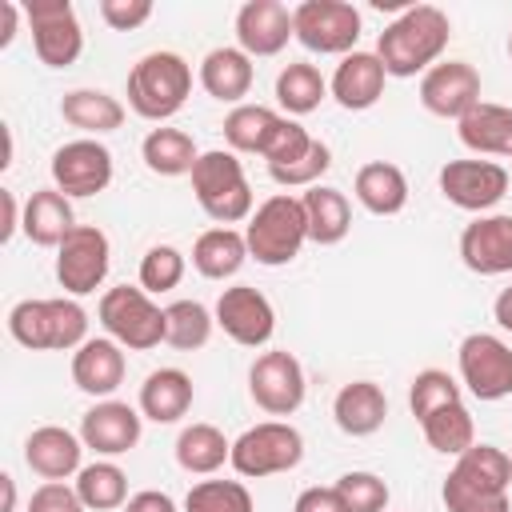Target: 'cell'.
<instances>
[{"mask_svg":"<svg viewBox=\"0 0 512 512\" xmlns=\"http://www.w3.org/2000/svg\"><path fill=\"white\" fill-rule=\"evenodd\" d=\"M452 40V24L436 4H408L376 40V56L388 76L408 80L424 76L432 64H440L444 48Z\"/></svg>","mask_w":512,"mask_h":512,"instance_id":"6da1fadb","label":"cell"},{"mask_svg":"<svg viewBox=\"0 0 512 512\" xmlns=\"http://www.w3.org/2000/svg\"><path fill=\"white\" fill-rule=\"evenodd\" d=\"M8 336L28 352H72L88 340V312L76 296L20 300L8 312Z\"/></svg>","mask_w":512,"mask_h":512,"instance_id":"7a4b0ae2","label":"cell"},{"mask_svg":"<svg viewBox=\"0 0 512 512\" xmlns=\"http://www.w3.org/2000/svg\"><path fill=\"white\" fill-rule=\"evenodd\" d=\"M192 96V64L180 52H144L128 72V108L152 124L172 120Z\"/></svg>","mask_w":512,"mask_h":512,"instance_id":"3957f363","label":"cell"},{"mask_svg":"<svg viewBox=\"0 0 512 512\" xmlns=\"http://www.w3.org/2000/svg\"><path fill=\"white\" fill-rule=\"evenodd\" d=\"M244 240H248V256L264 268H284L300 256V248L308 244V212L304 200L292 192H276L264 204H256V212L244 224Z\"/></svg>","mask_w":512,"mask_h":512,"instance_id":"277c9868","label":"cell"},{"mask_svg":"<svg viewBox=\"0 0 512 512\" xmlns=\"http://www.w3.org/2000/svg\"><path fill=\"white\" fill-rule=\"evenodd\" d=\"M192 192H196V204L204 208V216L216 220V228H232L256 212L244 164L236 160V152H224V148L200 152V160L192 168Z\"/></svg>","mask_w":512,"mask_h":512,"instance_id":"5b68a950","label":"cell"},{"mask_svg":"<svg viewBox=\"0 0 512 512\" xmlns=\"http://www.w3.org/2000/svg\"><path fill=\"white\" fill-rule=\"evenodd\" d=\"M104 332L128 348V352H148L156 344H164V332H168V320H164V308L136 284H116L100 296V308H96Z\"/></svg>","mask_w":512,"mask_h":512,"instance_id":"8992f818","label":"cell"},{"mask_svg":"<svg viewBox=\"0 0 512 512\" xmlns=\"http://www.w3.org/2000/svg\"><path fill=\"white\" fill-rule=\"evenodd\" d=\"M304 460V436L288 420H260L232 440V468L244 480H264L276 472H292Z\"/></svg>","mask_w":512,"mask_h":512,"instance_id":"52a82bcc","label":"cell"},{"mask_svg":"<svg viewBox=\"0 0 512 512\" xmlns=\"http://www.w3.org/2000/svg\"><path fill=\"white\" fill-rule=\"evenodd\" d=\"M292 32L308 52L348 56L360 40V12L348 0H300L292 8Z\"/></svg>","mask_w":512,"mask_h":512,"instance_id":"ba28073f","label":"cell"},{"mask_svg":"<svg viewBox=\"0 0 512 512\" xmlns=\"http://www.w3.org/2000/svg\"><path fill=\"white\" fill-rule=\"evenodd\" d=\"M24 20L32 28V48L44 68H72L84 52V28L68 0H28Z\"/></svg>","mask_w":512,"mask_h":512,"instance_id":"9c48e42d","label":"cell"},{"mask_svg":"<svg viewBox=\"0 0 512 512\" xmlns=\"http://www.w3.org/2000/svg\"><path fill=\"white\" fill-rule=\"evenodd\" d=\"M112 244L96 224H76L56 248V280L68 296H88L108 280Z\"/></svg>","mask_w":512,"mask_h":512,"instance_id":"30bf717a","label":"cell"},{"mask_svg":"<svg viewBox=\"0 0 512 512\" xmlns=\"http://www.w3.org/2000/svg\"><path fill=\"white\" fill-rule=\"evenodd\" d=\"M304 392H308L304 368H300V360L292 352L272 348V352H260L252 360V368H248V396H252V404L260 412L292 416L304 404Z\"/></svg>","mask_w":512,"mask_h":512,"instance_id":"8fae6325","label":"cell"},{"mask_svg":"<svg viewBox=\"0 0 512 512\" xmlns=\"http://www.w3.org/2000/svg\"><path fill=\"white\" fill-rule=\"evenodd\" d=\"M460 380L476 400H504L512 396V348L492 332H472L460 340L456 352Z\"/></svg>","mask_w":512,"mask_h":512,"instance_id":"7c38bea8","label":"cell"},{"mask_svg":"<svg viewBox=\"0 0 512 512\" xmlns=\"http://www.w3.org/2000/svg\"><path fill=\"white\" fill-rule=\"evenodd\" d=\"M108 184H112V152L100 140L80 136L52 152V188H60L68 200L96 196Z\"/></svg>","mask_w":512,"mask_h":512,"instance_id":"4fadbf2b","label":"cell"},{"mask_svg":"<svg viewBox=\"0 0 512 512\" xmlns=\"http://www.w3.org/2000/svg\"><path fill=\"white\" fill-rule=\"evenodd\" d=\"M436 180L448 204L464 212H480V216L496 208L508 192V168L496 160H448Z\"/></svg>","mask_w":512,"mask_h":512,"instance_id":"5bb4252c","label":"cell"},{"mask_svg":"<svg viewBox=\"0 0 512 512\" xmlns=\"http://www.w3.org/2000/svg\"><path fill=\"white\" fill-rule=\"evenodd\" d=\"M216 324L240 348H264L272 340V332H276V308L260 288L232 284L216 300Z\"/></svg>","mask_w":512,"mask_h":512,"instance_id":"9a60e30c","label":"cell"},{"mask_svg":"<svg viewBox=\"0 0 512 512\" xmlns=\"http://www.w3.org/2000/svg\"><path fill=\"white\" fill-rule=\"evenodd\" d=\"M420 104L440 120H460L480 104V72L468 60H440L420 76Z\"/></svg>","mask_w":512,"mask_h":512,"instance_id":"2e32d148","label":"cell"},{"mask_svg":"<svg viewBox=\"0 0 512 512\" xmlns=\"http://www.w3.org/2000/svg\"><path fill=\"white\" fill-rule=\"evenodd\" d=\"M140 432H144V416H140V408H132L124 400H96L80 420L84 448H92L104 460L132 452L140 444Z\"/></svg>","mask_w":512,"mask_h":512,"instance_id":"e0dca14e","label":"cell"},{"mask_svg":"<svg viewBox=\"0 0 512 512\" xmlns=\"http://www.w3.org/2000/svg\"><path fill=\"white\" fill-rule=\"evenodd\" d=\"M460 260L476 276H504V272H512V216L508 212L476 216L460 232Z\"/></svg>","mask_w":512,"mask_h":512,"instance_id":"ac0fdd59","label":"cell"},{"mask_svg":"<svg viewBox=\"0 0 512 512\" xmlns=\"http://www.w3.org/2000/svg\"><path fill=\"white\" fill-rule=\"evenodd\" d=\"M296 40L292 32V8L280 0H248L236 12V48L256 56H276Z\"/></svg>","mask_w":512,"mask_h":512,"instance_id":"d6986e66","label":"cell"},{"mask_svg":"<svg viewBox=\"0 0 512 512\" xmlns=\"http://www.w3.org/2000/svg\"><path fill=\"white\" fill-rule=\"evenodd\" d=\"M124 372H128V360H124V348L112 336H88L72 352V384L84 396L112 400V392L124 384Z\"/></svg>","mask_w":512,"mask_h":512,"instance_id":"ffe728a7","label":"cell"},{"mask_svg":"<svg viewBox=\"0 0 512 512\" xmlns=\"http://www.w3.org/2000/svg\"><path fill=\"white\" fill-rule=\"evenodd\" d=\"M80 456H84V440L76 432L60 428V424H40L24 440V464L40 480H68V476H76L84 468Z\"/></svg>","mask_w":512,"mask_h":512,"instance_id":"44dd1931","label":"cell"},{"mask_svg":"<svg viewBox=\"0 0 512 512\" xmlns=\"http://www.w3.org/2000/svg\"><path fill=\"white\" fill-rule=\"evenodd\" d=\"M384 84H388V72H384V64H380V56L356 48V52H348V56L336 64V72H332V80H328V92L336 96L340 108H348V112H368V108L384 96Z\"/></svg>","mask_w":512,"mask_h":512,"instance_id":"7402d4cb","label":"cell"},{"mask_svg":"<svg viewBox=\"0 0 512 512\" xmlns=\"http://www.w3.org/2000/svg\"><path fill=\"white\" fill-rule=\"evenodd\" d=\"M332 420L344 436H372L388 420V396L376 380H352L332 400Z\"/></svg>","mask_w":512,"mask_h":512,"instance_id":"603a6c76","label":"cell"},{"mask_svg":"<svg viewBox=\"0 0 512 512\" xmlns=\"http://www.w3.org/2000/svg\"><path fill=\"white\" fill-rule=\"evenodd\" d=\"M252 80H256L252 56L240 48L224 44L200 60V88L220 104H244V96L252 92Z\"/></svg>","mask_w":512,"mask_h":512,"instance_id":"cb8c5ba5","label":"cell"},{"mask_svg":"<svg viewBox=\"0 0 512 512\" xmlns=\"http://www.w3.org/2000/svg\"><path fill=\"white\" fill-rule=\"evenodd\" d=\"M192 376L184 368H156L140 384V416L152 424H176L192 408Z\"/></svg>","mask_w":512,"mask_h":512,"instance_id":"d4e9b609","label":"cell"},{"mask_svg":"<svg viewBox=\"0 0 512 512\" xmlns=\"http://www.w3.org/2000/svg\"><path fill=\"white\" fill-rule=\"evenodd\" d=\"M72 228H76V212L60 188H36L24 200V236L36 248H60Z\"/></svg>","mask_w":512,"mask_h":512,"instance_id":"484cf974","label":"cell"},{"mask_svg":"<svg viewBox=\"0 0 512 512\" xmlns=\"http://www.w3.org/2000/svg\"><path fill=\"white\" fill-rule=\"evenodd\" d=\"M456 136L476 156H512V108L480 100L468 116L456 120Z\"/></svg>","mask_w":512,"mask_h":512,"instance_id":"4316f807","label":"cell"},{"mask_svg":"<svg viewBox=\"0 0 512 512\" xmlns=\"http://www.w3.org/2000/svg\"><path fill=\"white\" fill-rule=\"evenodd\" d=\"M352 192L372 216H396L408 204V176L392 160H368L356 168Z\"/></svg>","mask_w":512,"mask_h":512,"instance_id":"83f0119b","label":"cell"},{"mask_svg":"<svg viewBox=\"0 0 512 512\" xmlns=\"http://www.w3.org/2000/svg\"><path fill=\"white\" fill-rule=\"evenodd\" d=\"M60 116H64V124H72L96 140L124 124V104L104 88H72L60 96Z\"/></svg>","mask_w":512,"mask_h":512,"instance_id":"f1b7e54d","label":"cell"},{"mask_svg":"<svg viewBox=\"0 0 512 512\" xmlns=\"http://www.w3.org/2000/svg\"><path fill=\"white\" fill-rule=\"evenodd\" d=\"M304 212H308V240L320 248L340 244L352 232V204L340 188L332 184H312L304 196Z\"/></svg>","mask_w":512,"mask_h":512,"instance_id":"f546056e","label":"cell"},{"mask_svg":"<svg viewBox=\"0 0 512 512\" xmlns=\"http://www.w3.org/2000/svg\"><path fill=\"white\" fill-rule=\"evenodd\" d=\"M248 260V240L236 228H208L192 244V268L204 280H232Z\"/></svg>","mask_w":512,"mask_h":512,"instance_id":"4dcf8cb0","label":"cell"},{"mask_svg":"<svg viewBox=\"0 0 512 512\" xmlns=\"http://www.w3.org/2000/svg\"><path fill=\"white\" fill-rule=\"evenodd\" d=\"M228 460H232V440H228L216 424L196 420V424L180 428V436H176V464H180L184 472H192V476H212V472L224 468Z\"/></svg>","mask_w":512,"mask_h":512,"instance_id":"1f68e13d","label":"cell"},{"mask_svg":"<svg viewBox=\"0 0 512 512\" xmlns=\"http://www.w3.org/2000/svg\"><path fill=\"white\" fill-rule=\"evenodd\" d=\"M140 160L148 172L156 176H192L200 152H196V140L184 132V128H152L140 144Z\"/></svg>","mask_w":512,"mask_h":512,"instance_id":"d6a6232c","label":"cell"},{"mask_svg":"<svg viewBox=\"0 0 512 512\" xmlns=\"http://www.w3.org/2000/svg\"><path fill=\"white\" fill-rule=\"evenodd\" d=\"M280 112L268 108V104H236L228 116H224V140H228V152H252V156H264L272 132L280 128Z\"/></svg>","mask_w":512,"mask_h":512,"instance_id":"836d02e7","label":"cell"},{"mask_svg":"<svg viewBox=\"0 0 512 512\" xmlns=\"http://www.w3.org/2000/svg\"><path fill=\"white\" fill-rule=\"evenodd\" d=\"M324 96H328V80L320 76L316 64L292 60V64L280 68V76H276V104H280L288 116H308V112H316Z\"/></svg>","mask_w":512,"mask_h":512,"instance_id":"e575fe53","label":"cell"},{"mask_svg":"<svg viewBox=\"0 0 512 512\" xmlns=\"http://www.w3.org/2000/svg\"><path fill=\"white\" fill-rule=\"evenodd\" d=\"M420 432H424L428 448H436L440 456H452V460L476 444V424H472V412L464 408V400L428 412L420 420Z\"/></svg>","mask_w":512,"mask_h":512,"instance_id":"d590c367","label":"cell"},{"mask_svg":"<svg viewBox=\"0 0 512 512\" xmlns=\"http://www.w3.org/2000/svg\"><path fill=\"white\" fill-rule=\"evenodd\" d=\"M76 496L88 512H112V508H124L128 504V476L120 464L112 460H96V464H84L76 472Z\"/></svg>","mask_w":512,"mask_h":512,"instance_id":"8d00e7d4","label":"cell"},{"mask_svg":"<svg viewBox=\"0 0 512 512\" xmlns=\"http://www.w3.org/2000/svg\"><path fill=\"white\" fill-rule=\"evenodd\" d=\"M452 472L472 484V488H484V492H508L512 484V456L496 444H472L468 452L456 456Z\"/></svg>","mask_w":512,"mask_h":512,"instance_id":"74e56055","label":"cell"},{"mask_svg":"<svg viewBox=\"0 0 512 512\" xmlns=\"http://www.w3.org/2000/svg\"><path fill=\"white\" fill-rule=\"evenodd\" d=\"M164 320H168V332H164V344L176 348V352H196L212 340V328H216V312H208L200 300H172L164 308Z\"/></svg>","mask_w":512,"mask_h":512,"instance_id":"f35d334b","label":"cell"},{"mask_svg":"<svg viewBox=\"0 0 512 512\" xmlns=\"http://www.w3.org/2000/svg\"><path fill=\"white\" fill-rule=\"evenodd\" d=\"M184 512H256L244 480H200L184 496Z\"/></svg>","mask_w":512,"mask_h":512,"instance_id":"ab89813d","label":"cell"},{"mask_svg":"<svg viewBox=\"0 0 512 512\" xmlns=\"http://www.w3.org/2000/svg\"><path fill=\"white\" fill-rule=\"evenodd\" d=\"M184 252L172 248V244H152L144 256H140V288L148 296H160V292H172L180 280H184Z\"/></svg>","mask_w":512,"mask_h":512,"instance_id":"60d3db41","label":"cell"},{"mask_svg":"<svg viewBox=\"0 0 512 512\" xmlns=\"http://www.w3.org/2000/svg\"><path fill=\"white\" fill-rule=\"evenodd\" d=\"M456 400H460V384H456L444 368H424V372H416L412 384H408V408H412L416 424H420L428 412H436V408H444V404H456Z\"/></svg>","mask_w":512,"mask_h":512,"instance_id":"b9f144b4","label":"cell"},{"mask_svg":"<svg viewBox=\"0 0 512 512\" xmlns=\"http://www.w3.org/2000/svg\"><path fill=\"white\" fill-rule=\"evenodd\" d=\"M440 500H444L448 512H512L508 492H484V488H472V484H464L456 472L444 476Z\"/></svg>","mask_w":512,"mask_h":512,"instance_id":"7bdbcfd3","label":"cell"},{"mask_svg":"<svg viewBox=\"0 0 512 512\" xmlns=\"http://www.w3.org/2000/svg\"><path fill=\"white\" fill-rule=\"evenodd\" d=\"M336 492L344 496L348 512H388V484L376 472H344L336 480Z\"/></svg>","mask_w":512,"mask_h":512,"instance_id":"ee69618b","label":"cell"},{"mask_svg":"<svg viewBox=\"0 0 512 512\" xmlns=\"http://www.w3.org/2000/svg\"><path fill=\"white\" fill-rule=\"evenodd\" d=\"M312 140H316V136H312L300 120L284 116V120H280V128L272 132L268 148H264V164H268V172H272V168H288V164H296V160L312 148Z\"/></svg>","mask_w":512,"mask_h":512,"instance_id":"f6af8a7d","label":"cell"},{"mask_svg":"<svg viewBox=\"0 0 512 512\" xmlns=\"http://www.w3.org/2000/svg\"><path fill=\"white\" fill-rule=\"evenodd\" d=\"M332 168V148L324 144V140H312V148L296 160V164H288V168H272L268 176L280 184V188H312V184H320V176Z\"/></svg>","mask_w":512,"mask_h":512,"instance_id":"bcb514c9","label":"cell"},{"mask_svg":"<svg viewBox=\"0 0 512 512\" xmlns=\"http://www.w3.org/2000/svg\"><path fill=\"white\" fill-rule=\"evenodd\" d=\"M100 20L112 32H136L140 24L152 20V4L148 0H100Z\"/></svg>","mask_w":512,"mask_h":512,"instance_id":"7dc6e473","label":"cell"},{"mask_svg":"<svg viewBox=\"0 0 512 512\" xmlns=\"http://www.w3.org/2000/svg\"><path fill=\"white\" fill-rule=\"evenodd\" d=\"M28 512H84L76 488H68L64 480H44L32 496H28Z\"/></svg>","mask_w":512,"mask_h":512,"instance_id":"c3c4849f","label":"cell"},{"mask_svg":"<svg viewBox=\"0 0 512 512\" xmlns=\"http://www.w3.org/2000/svg\"><path fill=\"white\" fill-rule=\"evenodd\" d=\"M292 512H348V504H344V496L336 492V484H332V488L312 484V488H304V492L296 496Z\"/></svg>","mask_w":512,"mask_h":512,"instance_id":"681fc988","label":"cell"},{"mask_svg":"<svg viewBox=\"0 0 512 512\" xmlns=\"http://www.w3.org/2000/svg\"><path fill=\"white\" fill-rule=\"evenodd\" d=\"M124 512H176V500L160 488H144V492H132Z\"/></svg>","mask_w":512,"mask_h":512,"instance_id":"f907efd6","label":"cell"},{"mask_svg":"<svg viewBox=\"0 0 512 512\" xmlns=\"http://www.w3.org/2000/svg\"><path fill=\"white\" fill-rule=\"evenodd\" d=\"M0 204H4V224H0V240L8 244L16 236V228H24V208L16 204V192L12 188H0Z\"/></svg>","mask_w":512,"mask_h":512,"instance_id":"816d5d0a","label":"cell"},{"mask_svg":"<svg viewBox=\"0 0 512 512\" xmlns=\"http://www.w3.org/2000/svg\"><path fill=\"white\" fill-rule=\"evenodd\" d=\"M0 16H4L0 48H8V44L16 40V28H20V16H24V4H16V0H0Z\"/></svg>","mask_w":512,"mask_h":512,"instance_id":"f5cc1de1","label":"cell"},{"mask_svg":"<svg viewBox=\"0 0 512 512\" xmlns=\"http://www.w3.org/2000/svg\"><path fill=\"white\" fill-rule=\"evenodd\" d=\"M492 316H496V324H500L504 332H512V284L500 288V296L492 300Z\"/></svg>","mask_w":512,"mask_h":512,"instance_id":"db71d44e","label":"cell"},{"mask_svg":"<svg viewBox=\"0 0 512 512\" xmlns=\"http://www.w3.org/2000/svg\"><path fill=\"white\" fill-rule=\"evenodd\" d=\"M0 484H4V508H0V512H12V508H16V480L4 472V476H0Z\"/></svg>","mask_w":512,"mask_h":512,"instance_id":"11a10c76","label":"cell"},{"mask_svg":"<svg viewBox=\"0 0 512 512\" xmlns=\"http://www.w3.org/2000/svg\"><path fill=\"white\" fill-rule=\"evenodd\" d=\"M508 56H512V32H508Z\"/></svg>","mask_w":512,"mask_h":512,"instance_id":"9f6ffc18","label":"cell"},{"mask_svg":"<svg viewBox=\"0 0 512 512\" xmlns=\"http://www.w3.org/2000/svg\"><path fill=\"white\" fill-rule=\"evenodd\" d=\"M508 456H512V452H508Z\"/></svg>","mask_w":512,"mask_h":512,"instance_id":"6f0895ef","label":"cell"}]
</instances>
